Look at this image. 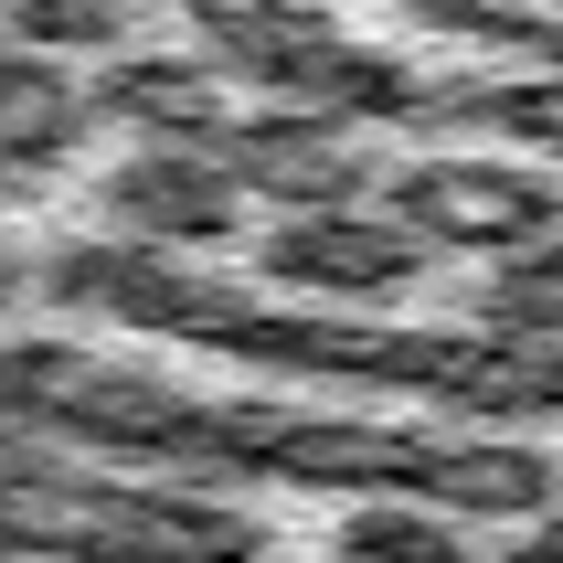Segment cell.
Wrapping results in <instances>:
<instances>
[{
	"instance_id": "277c9868",
	"label": "cell",
	"mask_w": 563,
	"mask_h": 563,
	"mask_svg": "<svg viewBox=\"0 0 563 563\" xmlns=\"http://www.w3.org/2000/svg\"><path fill=\"white\" fill-rule=\"evenodd\" d=\"M255 266L277 287H309V298H394V287L426 277V245H415L394 213H287L255 234Z\"/></svg>"
},
{
	"instance_id": "3957f363",
	"label": "cell",
	"mask_w": 563,
	"mask_h": 563,
	"mask_svg": "<svg viewBox=\"0 0 563 563\" xmlns=\"http://www.w3.org/2000/svg\"><path fill=\"white\" fill-rule=\"evenodd\" d=\"M245 213V191L223 181L213 150H128L107 181H96V223L118 245H150V255H181V245H223Z\"/></svg>"
},
{
	"instance_id": "7c38bea8",
	"label": "cell",
	"mask_w": 563,
	"mask_h": 563,
	"mask_svg": "<svg viewBox=\"0 0 563 563\" xmlns=\"http://www.w3.org/2000/svg\"><path fill=\"white\" fill-rule=\"evenodd\" d=\"M478 319H489V341H553L563 351V245L500 266L489 298H478Z\"/></svg>"
},
{
	"instance_id": "5bb4252c",
	"label": "cell",
	"mask_w": 563,
	"mask_h": 563,
	"mask_svg": "<svg viewBox=\"0 0 563 563\" xmlns=\"http://www.w3.org/2000/svg\"><path fill=\"white\" fill-rule=\"evenodd\" d=\"M437 118H468V128H500L521 150L563 159V86H457V96H426Z\"/></svg>"
},
{
	"instance_id": "ba28073f",
	"label": "cell",
	"mask_w": 563,
	"mask_h": 563,
	"mask_svg": "<svg viewBox=\"0 0 563 563\" xmlns=\"http://www.w3.org/2000/svg\"><path fill=\"white\" fill-rule=\"evenodd\" d=\"M330 54H341V32L309 22V11H287V0H255V11H223L213 22V75H245L266 96H309L319 107Z\"/></svg>"
},
{
	"instance_id": "6da1fadb",
	"label": "cell",
	"mask_w": 563,
	"mask_h": 563,
	"mask_svg": "<svg viewBox=\"0 0 563 563\" xmlns=\"http://www.w3.org/2000/svg\"><path fill=\"white\" fill-rule=\"evenodd\" d=\"M383 213L405 223L426 255L478 245V255H500V266H521V255L563 245V181L510 170V159H415V170L383 181Z\"/></svg>"
},
{
	"instance_id": "7a4b0ae2",
	"label": "cell",
	"mask_w": 563,
	"mask_h": 563,
	"mask_svg": "<svg viewBox=\"0 0 563 563\" xmlns=\"http://www.w3.org/2000/svg\"><path fill=\"white\" fill-rule=\"evenodd\" d=\"M213 159H223V181H234V191H266V202H287V213H362V191L383 181V159L351 150V128L319 118V107L234 118Z\"/></svg>"
},
{
	"instance_id": "30bf717a",
	"label": "cell",
	"mask_w": 563,
	"mask_h": 563,
	"mask_svg": "<svg viewBox=\"0 0 563 563\" xmlns=\"http://www.w3.org/2000/svg\"><path fill=\"white\" fill-rule=\"evenodd\" d=\"M341 563H468V542H457V521L415 500H362L341 521Z\"/></svg>"
},
{
	"instance_id": "4fadbf2b",
	"label": "cell",
	"mask_w": 563,
	"mask_h": 563,
	"mask_svg": "<svg viewBox=\"0 0 563 563\" xmlns=\"http://www.w3.org/2000/svg\"><path fill=\"white\" fill-rule=\"evenodd\" d=\"M128 22H139L128 0H11V43L43 54V64H64V54H118Z\"/></svg>"
},
{
	"instance_id": "8992f818",
	"label": "cell",
	"mask_w": 563,
	"mask_h": 563,
	"mask_svg": "<svg viewBox=\"0 0 563 563\" xmlns=\"http://www.w3.org/2000/svg\"><path fill=\"white\" fill-rule=\"evenodd\" d=\"M405 489H437V500L478 510V521H532V510L563 500V457H542L532 437H457V446L415 437V478Z\"/></svg>"
},
{
	"instance_id": "5b68a950",
	"label": "cell",
	"mask_w": 563,
	"mask_h": 563,
	"mask_svg": "<svg viewBox=\"0 0 563 563\" xmlns=\"http://www.w3.org/2000/svg\"><path fill=\"white\" fill-rule=\"evenodd\" d=\"M437 405L468 415L478 437H532V426H563V351H553V341H457Z\"/></svg>"
},
{
	"instance_id": "52a82bcc",
	"label": "cell",
	"mask_w": 563,
	"mask_h": 563,
	"mask_svg": "<svg viewBox=\"0 0 563 563\" xmlns=\"http://www.w3.org/2000/svg\"><path fill=\"white\" fill-rule=\"evenodd\" d=\"M75 128H86V96L64 86V64L43 54H0V191H43L75 150Z\"/></svg>"
},
{
	"instance_id": "8fae6325",
	"label": "cell",
	"mask_w": 563,
	"mask_h": 563,
	"mask_svg": "<svg viewBox=\"0 0 563 563\" xmlns=\"http://www.w3.org/2000/svg\"><path fill=\"white\" fill-rule=\"evenodd\" d=\"M415 107H426V86H415L405 54H362V43H341L330 75H319V118H341V128H362V118H415Z\"/></svg>"
},
{
	"instance_id": "9c48e42d",
	"label": "cell",
	"mask_w": 563,
	"mask_h": 563,
	"mask_svg": "<svg viewBox=\"0 0 563 563\" xmlns=\"http://www.w3.org/2000/svg\"><path fill=\"white\" fill-rule=\"evenodd\" d=\"M107 107L139 118L150 150H202V139H223V75L202 54H128L118 75H107Z\"/></svg>"
}]
</instances>
